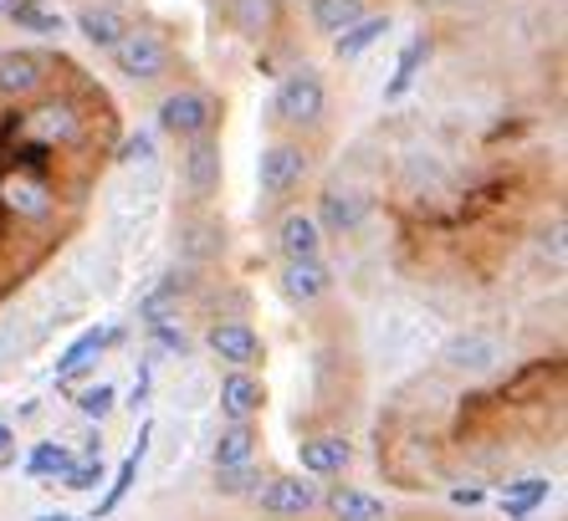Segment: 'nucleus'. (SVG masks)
Segmentation results:
<instances>
[{"instance_id": "f257e3e1", "label": "nucleus", "mask_w": 568, "mask_h": 521, "mask_svg": "<svg viewBox=\"0 0 568 521\" xmlns=\"http://www.w3.org/2000/svg\"><path fill=\"white\" fill-rule=\"evenodd\" d=\"M215 123V103L205 92H170L164 103H159V129L174 133V139H200V133H211Z\"/></svg>"}, {"instance_id": "f03ea898", "label": "nucleus", "mask_w": 568, "mask_h": 521, "mask_svg": "<svg viewBox=\"0 0 568 521\" xmlns=\"http://www.w3.org/2000/svg\"><path fill=\"white\" fill-rule=\"evenodd\" d=\"M307 174V154L297 144H272L262 149V164H256V184H262V200H287Z\"/></svg>"}, {"instance_id": "7ed1b4c3", "label": "nucleus", "mask_w": 568, "mask_h": 521, "mask_svg": "<svg viewBox=\"0 0 568 521\" xmlns=\"http://www.w3.org/2000/svg\"><path fill=\"white\" fill-rule=\"evenodd\" d=\"M323 103H328V92H323V78H317L313 67L292 72V78L277 88V118L282 123H317V118H323Z\"/></svg>"}, {"instance_id": "20e7f679", "label": "nucleus", "mask_w": 568, "mask_h": 521, "mask_svg": "<svg viewBox=\"0 0 568 521\" xmlns=\"http://www.w3.org/2000/svg\"><path fill=\"white\" fill-rule=\"evenodd\" d=\"M113 62H119L123 78H164V67H170V47L154 37V31H129V37L113 47Z\"/></svg>"}, {"instance_id": "39448f33", "label": "nucleus", "mask_w": 568, "mask_h": 521, "mask_svg": "<svg viewBox=\"0 0 568 521\" xmlns=\"http://www.w3.org/2000/svg\"><path fill=\"white\" fill-rule=\"evenodd\" d=\"M440 358H446L450 374H491V368L503 364V343L491 338V333H481V327H471V333H456L440 348Z\"/></svg>"}, {"instance_id": "423d86ee", "label": "nucleus", "mask_w": 568, "mask_h": 521, "mask_svg": "<svg viewBox=\"0 0 568 521\" xmlns=\"http://www.w3.org/2000/svg\"><path fill=\"white\" fill-rule=\"evenodd\" d=\"M256 501H262L266 517L292 521V517H307L323 496H317V481H303V476H272V481L256 491Z\"/></svg>"}, {"instance_id": "0eeeda50", "label": "nucleus", "mask_w": 568, "mask_h": 521, "mask_svg": "<svg viewBox=\"0 0 568 521\" xmlns=\"http://www.w3.org/2000/svg\"><path fill=\"white\" fill-rule=\"evenodd\" d=\"M185 190L195 200H211L215 190H221V144H215L211 133L190 139V149H185Z\"/></svg>"}, {"instance_id": "6e6552de", "label": "nucleus", "mask_w": 568, "mask_h": 521, "mask_svg": "<svg viewBox=\"0 0 568 521\" xmlns=\"http://www.w3.org/2000/svg\"><path fill=\"white\" fill-rule=\"evenodd\" d=\"M211 353L221 358V364L236 368V374H246V368L262 358V338H256L246 323H215L211 327Z\"/></svg>"}, {"instance_id": "1a4fd4ad", "label": "nucleus", "mask_w": 568, "mask_h": 521, "mask_svg": "<svg viewBox=\"0 0 568 521\" xmlns=\"http://www.w3.org/2000/svg\"><path fill=\"white\" fill-rule=\"evenodd\" d=\"M348 460H354V450H348V440H338V435H317V440L297 445V466H303V476H313V481L344 476Z\"/></svg>"}, {"instance_id": "9d476101", "label": "nucleus", "mask_w": 568, "mask_h": 521, "mask_svg": "<svg viewBox=\"0 0 568 521\" xmlns=\"http://www.w3.org/2000/svg\"><path fill=\"white\" fill-rule=\"evenodd\" d=\"M47 82V62L37 52H0V98H31Z\"/></svg>"}, {"instance_id": "9b49d317", "label": "nucleus", "mask_w": 568, "mask_h": 521, "mask_svg": "<svg viewBox=\"0 0 568 521\" xmlns=\"http://www.w3.org/2000/svg\"><path fill=\"white\" fill-rule=\"evenodd\" d=\"M221 415L231 419V425H252V415L266 405V394H262V384H256L252 374H225L221 378Z\"/></svg>"}, {"instance_id": "f8f14e48", "label": "nucleus", "mask_w": 568, "mask_h": 521, "mask_svg": "<svg viewBox=\"0 0 568 521\" xmlns=\"http://www.w3.org/2000/svg\"><path fill=\"white\" fill-rule=\"evenodd\" d=\"M277 246L287 260H313L317 246H323V231H317L313 215L292 210V215H282V225H277Z\"/></svg>"}, {"instance_id": "ddd939ff", "label": "nucleus", "mask_w": 568, "mask_h": 521, "mask_svg": "<svg viewBox=\"0 0 568 521\" xmlns=\"http://www.w3.org/2000/svg\"><path fill=\"white\" fill-rule=\"evenodd\" d=\"M328 287H333V272L317 256L313 260H287V266H282V292H287L292 302H317Z\"/></svg>"}, {"instance_id": "4468645a", "label": "nucleus", "mask_w": 568, "mask_h": 521, "mask_svg": "<svg viewBox=\"0 0 568 521\" xmlns=\"http://www.w3.org/2000/svg\"><path fill=\"white\" fill-rule=\"evenodd\" d=\"M108 338H113V333H103V327H93V333H82V338L62 353V364H57V378H62V384H72V378H82V374H88V368L98 364V358H103Z\"/></svg>"}, {"instance_id": "2eb2a0df", "label": "nucleus", "mask_w": 568, "mask_h": 521, "mask_svg": "<svg viewBox=\"0 0 568 521\" xmlns=\"http://www.w3.org/2000/svg\"><path fill=\"white\" fill-rule=\"evenodd\" d=\"M78 31L93 41V47H108V52H113V47L129 37V21H123L119 11H108V6H88V11H78Z\"/></svg>"}, {"instance_id": "dca6fc26", "label": "nucleus", "mask_w": 568, "mask_h": 521, "mask_svg": "<svg viewBox=\"0 0 568 521\" xmlns=\"http://www.w3.org/2000/svg\"><path fill=\"white\" fill-rule=\"evenodd\" d=\"M149 435H154V430H149V425H144V430H139V445H133L129 456H123L119 476H113V486H108V496H103V507H98V511H103V517H113V511L123 507V496L133 491V481H139V466H144V456H149Z\"/></svg>"}, {"instance_id": "f3484780", "label": "nucleus", "mask_w": 568, "mask_h": 521, "mask_svg": "<svg viewBox=\"0 0 568 521\" xmlns=\"http://www.w3.org/2000/svg\"><path fill=\"white\" fill-rule=\"evenodd\" d=\"M328 511H333V521H384V501L369 491H358V486H338L328 496Z\"/></svg>"}, {"instance_id": "a211bd4d", "label": "nucleus", "mask_w": 568, "mask_h": 521, "mask_svg": "<svg viewBox=\"0 0 568 521\" xmlns=\"http://www.w3.org/2000/svg\"><path fill=\"white\" fill-rule=\"evenodd\" d=\"M231 27L246 41H262L277 27V0H231Z\"/></svg>"}, {"instance_id": "6ab92c4d", "label": "nucleus", "mask_w": 568, "mask_h": 521, "mask_svg": "<svg viewBox=\"0 0 568 521\" xmlns=\"http://www.w3.org/2000/svg\"><path fill=\"white\" fill-rule=\"evenodd\" d=\"M364 21V0H313V27L323 31V37H344L348 27H358Z\"/></svg>"}, {"instance_id": "aec40b11", "label": "nucleus", "mask_w": 568, "mask_h": 521, "mask_svg": "<svg viewBox=\"0 0 568 521\" xmlns=\"http://www.w3.org/2000/svg\"><path fill=\"white\" fill-rule=\"evenodd\" d=\"M252 456H256V430L252 425H225L221 440H215V470L252 466Z\"/></svg>"}, {"instance_id": "412c9836", "label": "nucleus", "mask_w": 568, "mask_h": 521, "mask_svg": "<svg viewBox=\"0 0 568 521\" xmlns=\"http://www.w3.org/2000/svg\"><path fill=\"white\" fill-rule=\"evenodd\" d=\"M425 57H430V41L415 37L410 47H405V57H399V67H395V78H389V88H384V98H389V103L410 92V82L420 78V62H425Z\"/></svg>"}, {"instance_id": "4be33fe9", "label": "nucleus", "mask_w": 568, "mask_h": 521, "mask_svg": "<svg viewBox=\"0 0 568 521\" xmlns=\"http://www.w3.org/2000/svg\"><path fill=\"white\" fill-rule=\"evenodd\" d=\"M27 129L37 133V139H72V129H78V118H72V108L47 103V108H37V113L27 118Z\"/></svg>"}, {"instance_id": "5701e85b", "label": "nucleus", "mask_w": 568, "mask_h": 521, "mask_svg": "<svg viewBox=\"0 0 568 521\" xmlns=\"http://www.w3.org/2000/svg\"><path fill=\"white\" fill-rule=\"evenodd\" d=\"M384 31H389V21H384V16H364L358 27H348L344 37L333 41V52H338V57H358V52H369V47L384 37Z\"/></svg>"}, {"instance_id": "b1692460", "label": "nucleus", "mask_w": 568, "mask_h": 521, "mask_svg": "<svg viewBox=\"0 0 568 521\" xmlns=\"http://www.w3.org/2000/svg\"><path fill=\"white\" fill-rule=\"evenodd\" d=\"M358 221H364L358 195H344V190H328V195H323V225H328V231H354Z\"/></svg>"}, {"instance_id": "393cba45", "label": "nucleus", "mask_w": 568, "mask_h": 521, "mask_svg": "<svg viewBox=\"0 0 568 521\" xmlns=\"http://www.w3.org/2000/svg\"><path fill=\"white\" fill-rule=\"evenodd\" d=\"M538 501H548V481L542 476H528V481H517V486H507V496H503V511L513 521H523Z\"/></svg>"}, {"instance_id": "a878e982", "label": "nucleus", "mask_w": 568, "mask_h": 521, "mask_svg": "<svg viewBox=\"0 0 568 521\" xmlns=\"http://www.w3.org/2000/svg\"><path fill=\"white\" fill-rule=\"evenodd\" d=\"M31 476H57V481H67V470L78 466V456H72V450H67V445H37V450H31Z\"/></svg>"}, {"instance_id": "bb28decb", "label": "nucleus", "mask_w": 568, "mask_h": 521, "mask_svg": "<svg viewBox=\"0 0 568 521\" xmlns=\"http://www.w3.org/2000/svg\"><path fill=\"white\" fill-rule=\"evenodd\" d=\"M0 195H6L11 210H21V215H47V190L37 180H6Z\"/></svg>"}, {"instance_id": "cd10ccee", "label": "nucleus", "mask_w": 568, "mask_h": 521, "mask_svg": "<svg viewBox=\"0 0 568 521\" xmlns=\"http://www.w3.org/2000/svg\"><path fill=\"white\" fill-rule=\"evenodd\" d=\"M72 405H78L82 419H98V425H103V419L113 415V405H119V389H113V384H88V389H78Z\"/></svg>"}, {"instance_id": "c85d7f7f", "label": "nucleus", "mask_w": 568, "mask_h": 521, "mask_svg": "<svg viewBox=\"0 0 568 521\" xmlns=\"http://www.w3.org/2000/svg\"><path fill=\"white\" fill-rule=\"evenodd\" d=\"M215 491H221V496H256V491H262V476H256L252 466L215 470Z\"/></svg>"}, {"instance_id": "c756f323", "label": "nucleus", "mask_w": 568, "mask_h": 521, "mask_svg": "<svg viewBox=\"0 0 568 521\" xmlns=\"http://www.w3.org/2000/svg\"><path fill=\"white\" fill-rule=\"evenodd\" d=\"M16 27H27V31H37V37H57L62 31V16H52V11H41V6H31V0H21L16 6Z\"/></svg>"}, {"instance_id": "7c9ffc66", "label": "nucleus", "mask_w": 568, "mask_h": 521, "mask_svg": "<svg viewBox=\"0 0 568 521\" xmlns=\"http://www.w3.org/2000/svg\"><path fill=\"white\" fill-rule=\"evenodd\" d=\"M119 164H154V139L149 133H133V139H123V149H119Z\"/></svg>"}, {"instance_id": "2f4dec72", "label": "nucleus", "mask_w": 568, "mask_h": 521, "mask_svg": "<svg viewBox=\"0 0 568 521\" xmlns=\"http://www.w3.org/2000/svg\"><path fill=\"white\" fill-rule=\"evenodd\" d=\"M98 481H103V460H78V466L67 470L62 486H72V491H93Z\"/></svg>"}, {"instance_id": "473e14b6", "label": "nucleus", "mask_w": 568, "mask_h": 521, "mask_svg": "<svg viewBox=\"0 0 568 521\" xmlns=\"http://www.w3.org/2000/svg\"><path fill=\"white\" fill-rule=\"evenodd\" d=\"M450 501H456V507H481V491L466 486V491H450Z\"/></svg>"}, {"instance_id": "72a5a7b5", "label": "nucleus", "mask_w": 568, "mask_h": 521, "mask_svg": "<svg viewBox=\"0 0 568 521\" xmlns=\"http://www.w3.org/2000/svg\"><path fill=\"white\" fill-rule=\"evenodd\" d=\"M11 440H16V430H11V425H0V456L11 450Z\"/></svg>"}, {"instance_id": "f704fd0d", "label": "nucleus", "mask_w": 568, "mask_h": 521, "mask_svg": "<svg viewBox=\"0 0 568 521\" xmlns=\"http://www.w3.org/2000/svg\"><path fill=\"white\" fill-rule=\"evenodd\" d=\"M37 521H78V517H62V511H47V517H37Z\"/></svg>"}, {"instance_id": "c9c22d12", "label": "nucleus", "mask_w": 568, "mask_h": 521, "mask_svg": "<svg viewBox=\"0 0 568 521\" xmlns=\"http://www.w3.org/2000/svg\"><path fill=\"white\" fill-rule=\"evenodd\" d=\"M16 6H21V0H0V16H11Z\"/></svg>"}]
</instances>
